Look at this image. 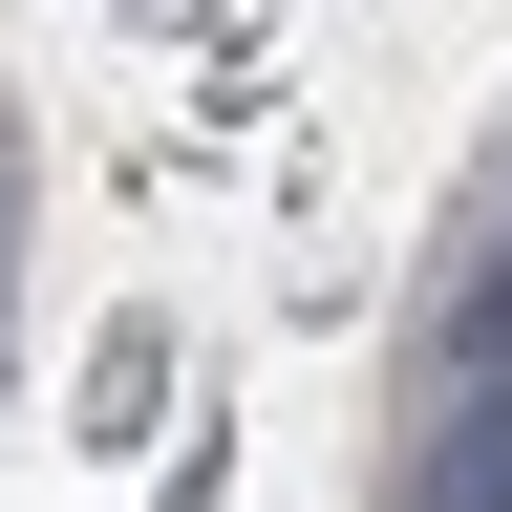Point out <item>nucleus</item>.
Instances as JSON below:
<instances>
[{"instance_id": "nucleus-1", "label": "nucleus", "mask_w": 512, "mask_h": 512, "mask_svg": "<svg viewBox=\"0 0 512 512\" xmlns=\"http://www.w3.org/2000/svg\"><path fill=\"white\" fill-rule=\"evenodd\" d=\"M427 512H512V406H448V448H427Z\"/></svg>"}, {"instance_id": "nucleus-2", "label": "nucleus", "mask_w": 512, "mask_h": 512, "mask_svg": "<svg viewBox=\"0 0 512 512\" xmlns=\"http://www.w3.org/2000/svg\"><path fill=\"white\" fill-rule=\"evenodd\" d=\"M448 363H470V384L512 363V278H470V299H448Z\"/></svg>"}, {"instance_id": "nucleus-3", "label": "nucleus", "mask_w": 512, "mask_h": 512, "mask_svg": "<svg viewBox=\"0 0 512 512\" xmlns=\"http://www.w3.org/2000/svg\"><path fill=\"white\" fill-rule=\"evenodd\" d=\"M0 192H22V171H0Z\"/></svg>"}]
</instances>
